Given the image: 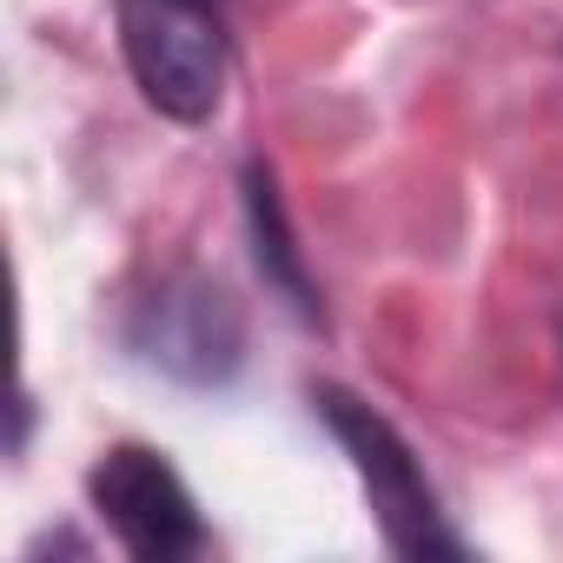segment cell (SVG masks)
I'll return each mask as SVG.
<instances>
[{"mask_svg": "<svg viewBox=\"0 0 563 563\" xmlns=\"http://www.w3.org/2000/svg\"><path fill=\"white\" fill-rule=\"evenodd\" d=\"M239 199H245V239H252V265H258V278H265L278 299H286L292 319L325 325V306H319V286H312L306 245H299V232H292L286 192H278V179H272L265 159H245V173H239Z\"/></svg>", "mask_w": 563, "mask_h": 563, "instance_id": "5", "label": "cell"}, {"mask_svg": "<svg viewBox=\"0 0 563 563\" xmlns=\"http://www.w3.org/2000/svg\"><path fill=\"white\" fill-rule=\"evenodd\" d=\"M120 54L153 113L206 126L225 100V21L219 0H120Z\"/></svg>", "mask_w": 563, "mask_h": 563, "instance_id": "2", "label": "cell"}, {"mask_svg": "<svg viewBox=\"0 0 563 563\" xmlns=\"http://www.w3.org/2000/svg\"><path fill=\"white\" fill-rule=\"evenodd\" d=\"M126 352L186 391H225L245 372V312L206 272H173L126 312Z\"/></svg>", "mask_w": 563, "mask_h": 563, "instance_id": "3", "label": "cell"}, {"mask_svg": "<svg viewBox=\"0 0 563 563\" xmlns=\"http://www.w3.org/2000/svg\"><path fill=\"white\" fill-rule=\"evenodd\" d=\"M312 411L332 431V444L345 451V464H352V477H358V490L372 504V523H378V537H385L391 556L424 563V556H464L471 550L451 530V517L438 504V484L424 477L418 451L405 444V431L378 405H365L358 391H345V385L325 378V385H312Z\"/></svg>", "mask_w": 563, "mask_h": 563, "instance_id": "1", "label": "cell"}, {"mask_svg": "<svg viewBox=\"0 0 563 563\" xmlns=\"http://www.w3.org/2000/svg\"><path fill=\"white\" fill-rule=\"evenodd\" d=\"M87 504L113 530V543L140 563H186L212 543L186 477L153 444H113L87 471Z\"/></svg>", "mask_w": 563, "mask_h": 563, "instance_id": "4", "label": "cell"}, {"mask_svg": "<svg viewBox=\"0 0 563 563\" xmlns=\"http://www.w3.org/2000/svg\"><path fill=\"white\" fill-rule=\"evenodd\" d=\"M27 424H34V398L21 391V398H14V457L27 451Z\"/></svg>", "mask_w": 563, "mask_h": 563, "instance_id": "6", "label": "cell"}]
</instances>
